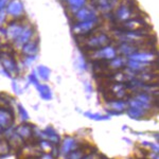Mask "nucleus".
<instances>
[{
    "mask_svg": "<svg viewBox=\"0 0 159 159\" xmlns=\"http://www.w3.org/2000/svg\"><path fill=\"white\" fill-rule=\"evenodd\" d=\"M75 148H76V142L73 138H71V137L65 138V140L63 141V144H61V154L67 155V154H69L70 152H72Z\"/></svg>",
    "mask_w": 159,
    "mask_h": 159,
    "instance_id": "f257e3e1",
    "label": "nucleus"
},
{
    "mask_svg": "<svg viewBox=\"0 0 159 159\" xmlns=\"http://www.w3.org/2000/svg\"><path fill=\"white\" fill-rule=\"evenodd\" d=\"M13 122V117L7 110L0 108V127H10Z\"/></svg>",
    "mask_w": 159,
    "mask_h": 159,
    "instance_id": "f03ea898",
    "label": "nucleus"
},
{
    "mask_svg": "<svg viewBox=\"0 0 159 159\" xmlns=\"http://www.w3.org/2000/svg\"><path fill=\"white\" fill-rule=\"evenodd\" d=\"M108 106H110V112L114 115H118L124 109H126V103L121 101V100H116V101L109 102Z\"/></svg>",
    "mask_w": 159,
    "mask_h": 159,
    "instance_id": "7ed1b4c3",
    "label": "nucleus"
},
{
    "mask_svg": "<svg viewBox=\"0 0 159 159\" xmlns=\"http://www.w3.org/2000/svg\"><path fill=\"white\" fill-rule=\"evenodd\" d=\"M15 134L18 135L19 137H22L25 139L31 137L32 135V127L29 126V124H22L19 125L16 129H15Z\"/></svg>",
    "mask_w": 159,
    "mask_h": 159,
    "instance_id": "20e7f679",
    "label": "nucleus"
},
{
    "mask_svg": "<svg viewBox=\"0 0 159 159\" xmlns=\"http://www.w3.org/2000/svg\"><path fill=\"white\" fill-rule=\"evenodd\" d=\"M127 114L130 118L133 119H138V118H141L144 114V110L140 109V108H135V107H129L127 109Z\"/></svg>",
    "mask_w": 159,
    "mask_h": 159,
    "instance_id": "39448f33",
    "label": "nucleus"
},
{
    "mask_svg": "<svg viewBox=\"0 0 159 159\" xmlns=\"http://www.w3.org/2000/svg\"><path fill=\"white\" fill-rule=\"evenodd\" d=\"M85 116H87L90 119H93V120H107L109 119L108 116H102V115H99V114H90V112H85Z\"/></svg>",
    "mask_w": 159,
    "mask_h": 159,
    "instance_id": "423d86ee",
    "label": "nucleus"
},
{
    "mask_svg": "<svg viewBox=\"0 0 159 159\" xmlns=\"http://www.w3.org/2000/svg\"><path fill=\"white\" fill-rule=\"evenodd\" d=\"M40 147H42V148L43 151H46V152H49V151H51V144H50V142H48V141H46V140H43L40 142Z\"/></svg>",
    "mask_w": 159,
    "mask_h": 159,
    "instance_id": "0eeeda50",
    "label": "nucleus"
},
{
    "mask_svg": "<svg viewBox=\"0 0 159 159\" xmlns=\"http://www.w3.org/2000/svg\"><path fill=\"white\" fill-rule=\"evenodd\" d=\"M82 156H83V154L80 151H72L70 155V159H82Z\"/></svg>",
    "mask_w": 159,
    "mask_h": 159,
    "instance_id": "6e6552de",
    "label": "nucleus"
},
{
    "mask_svg": "<svg viewBox=\"0 0 159 159\" xmlns=\"http://www.w3.org/2000/svg\"><path fill=\"white\" fill-rule=\"evenodd\" d=\"M19 111H20V115H21V116H22V119H25V120H27L28 119V114H27V111H25V110L24 109V108H22V107L21 106H20V105H19Z\"/></svg>",
    "mask_w": 159,
    "mask_h": 159,
    "instance_id": "1a4fd4ad",
    "label": "nucleus"
},
{
    "mask_svg": "<svg viewBox=\"0 0 159 159\" xmlns=\"http://www.w3.org/2000/svg\"><path fill=\"white\" fill-rule=\"evenodd\" d=\"M42 159H53V157L50 154H45V155L42 156Z\"/></svg>",
    "mask_w": 159,
    "mask_h": 159,
    "instance_id": "9d476101",
    "label": "nucleus"
},
{
    "mask_svg": "<svg viewBox=\"0 0 159 159\" xmlns=\"http://www.w3.org/2000/svg\"><path fill=\"white\" fill-rule=\"evenodd\" d=\"M0 129H1V127H0Z\"/></svg>",
    "mask_w": 159,
    "mask_h": 159,
    "instance_id": "9b49d317",
    "label": "nucleus"
}]
</instances>
